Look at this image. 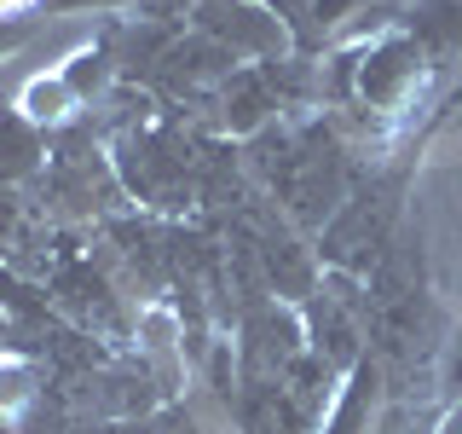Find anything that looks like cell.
<instances>
[{
    "label": "cell",
    "instance_id": "7a4b0ae2",
    "mask_svg": "<svg viewBox=\"0 0 462 434\" xmlns=\"http://www.w3.org/2000/svg\"><path fill=\"white\" fill-rule=\"evenodd\" d=\"M393 214H399V180H370L336 209V221L324 231V260L353 278V272L382 267L387 238H393Z\"/></svg>",
    "mask_w": 462,
    "mask_h": 434
},
{
    "label": "cell",
    "instance_id": "8992f818",
    "mask_svg": "<svg viewBox=\"0 0 462 434\" xmlns=\"http://www.w3.org/2000/svg\"><path fill=\"white\" fill-rule=\"evenodd\" d=\"M52 296L64 301L81 325H93V330H122L127 325V318H122V301L110 296V284L98 278L87 260H64V267L52 272Z\"/></svg>",
    "mask_w": 462,
    "mask_h": 434
},
{
    "label": "cell",
    "instance_id": "4fadbf2b",
    "mask_svg": "<svg viewBox=\"0 0 462 434\" xmlns=\"http://www.w3.org/2000/svg\"><path fill=\"white\" fill-rule=\"evenodd\" d=\"M52 6H93V0H52Z\"/></svg>",
    "mask_w": 462,
    "mask_h": 434
},
{
    "label": "cell",
    "instance_id": "7c38bea8",
    "mask_svg": "<svg viewBox=\"0 0 462 434\" xmlns=\"http://www.w3.org/2000/svg\"><path fill=\"white\" fill-rule=\"evenodd\" d=\"M18 41H23V29H18V24H0V52H12Z\"/></svg>",
    "mask_w": 462,
    "mask_h": 434
},
{
    "label": "cell",
    "instance_id": "5b68a950",
    "mask_svg": "<svg viewBox=\"0 0 462 434\" xmlns=\"http://www.w3.org/2000/svg\"><path fill=\"white\" fill-rule=\"evenodd\" d=\"M358 318H365V296L353 289H312V359L329 371L358 359Z\"/></svg>",
    "mask_w": 462,
    "mask_h": 434
},
{
    "label": "cell",
    "instance_id": "5bb4252c",
    "mask_svg": "<svg viewBox=\"0 0 462 434\" xmlns=\"http://www.w3.org/2000/svg\"><path fill=\"white\" fill-rule=\"evenodd\" d=\"M0 6H18V0H0Z\"/></svg>",
    "mask_w": 462,
    "mask_h": 434
},
{
    "label": "cell",
    "instance_id": "6da1fadb",
    "mask_svg": "<svg viewBox=\"0 0 462 434\" xmlns=\"http://www.w3.org/2000/svg\"><path fill=\"white\" fill-rule=\"evenodd\" d=\"M116 174L139 203H156V209H185L191 197H202V174H208V156L191 134L168 122H151L139 134H127L116 145Z\"/></svg>",
    "mask_w": 462,
    "mask_h": 434
},
{
    "label": "cell",
    "instance_id": "3957f363",
    "mask_svg": "<svg viewBox=\"0 0 462 434\" xmlns=\"http://www.w3.org/2000/svg\"><path fill=\"white\" fill-rule=\"evenodd\" d=\"M307 359V336L283 307H249L243 313V342H237V365L243 388H283Z\"/></svg>",
    "mask_w": 462,
    "mask_h": 434
},
{
    "label": "cell",
    "instance_id": "52a82bcc",
    "mask_svg": "<svg viewBox=\"0 0 462 434\" xmlns=\"http://www.w3.org/2000/svg\"><path fill=\"white\" fill-rule=\"evenodd\" d=\"M278 81H272V70H237L226 87H220V122L231 134H254V127H266V116L278 110Z\"/></svg>",
    "mask_w": 462,
    "mask_h": 434
},
{
    "label": "cell",
    "instance_id": "277c9868",
    "mask_svg": "<svg viewBox=\"0 0 462 434\" xmlns=\"http://www.w3.org/2000/svg\"><path fill=\"white\" fill-rule=\"evenodd\" d=\"M197 35H208L214 47H226L231 58H278L283 52V24L260 6H243V0H214V6H202Z\"/></svg>",
    "mask_w": 462,
    "mask_h": 434
},
{
    "label": "cell",
    "instance_id": "ba28073f",
    "mask_svg": "<svg viewBox=\"0 0 462 434\" xmlns=\"http://www.w3.org/2000/svg\"><path fill=\"white\" fill-rule=\"evenodd\" d=\"M411 76H416V41H387L365 64V99L370 105H387V99H399V87Z\"/></svg>",
    "mask_w": 462,
    "mask_h": 434
},
{
    "label": "cell",
    "instance_id": "9c48e42d",
    "mask_svg": "<svg viewBox=\"0 0 462 434\" xmlns=\"http://www.w3.org/2000/svg\"><path fill=\"white\" fill-rule=\"evenodd\" d=\"M41 156H47V145H41L35 122L18 116V110H0V180H23V174H35Z\"/></svg>",
    "mask_w": 462,
    "mask_h": 434
},
{
    "label": "cell",
    "instance_id": "8fae6325",
    "mask_svg": "<svg viewBox=\"0 0 462 434\" xmlns=\"http://www.w3.org/2000/svg\"><path fill=\"white\" fill-rule=\"evenodd\" d=\"M18 405H35V371L18 365V359H0V417L18 411Z\"/></svg>",
    "mask_w": 462,
    "mask_h": 434
},
{
    "label": "cell",
    "instance_id": "30bf717a",
    "mask_svg": "<svg viewBox=\"0 0 462 434\" xmlns=\"http://www.w3.org/2000/svg\"><path fill=\"white\" fill-rule=\"evenodd\" d=\"M411 41H422L433 52L457 47L462 41V0H428V6L416 12V24H411Z\"/></svg>",
    "mask_w": 462,
    "mask_h": 434
}]
</instances>
